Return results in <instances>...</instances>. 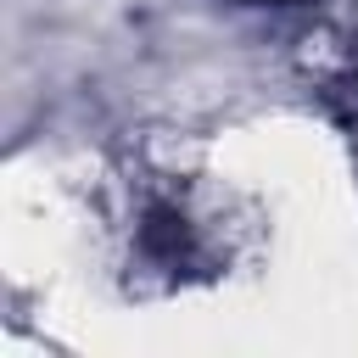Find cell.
Masks as SVG:
<instances>
[{
	"label": "cell",
	"mask_w": 358,
	"mask_h": 358,
	"mask_svg": "<svg viewBox=\"0 0 358 358\" xmlns=\"http://www.w3.org/2000/svg\"><path fill=\"white\" fill-rule=\"evenodd\" d=\"M129 246H134V263L145 274H157L162 285H179V280L213 274V263L224 257V229L190 190L162 179V185H145L134 196Z\"/></svg>",
	"instance_id": "obj_1"
},
{
	"label": "cell",
	"mask_w": 358,
	"mask_h": 358,
	"mask_svg": "<svg viewBox=\"0 0 358 358\" xmlns=\"http://www.w3.org/2000/svg\"><path fill=\"white\" fill-rule=\"evenodd\" d=\"M246 6H291V0H246Z\"/></svg>",
	"instance_id": "obj_2"
}]
</instances>
